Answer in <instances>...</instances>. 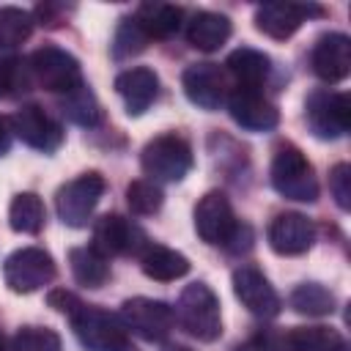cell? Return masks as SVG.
I'll return each mask as SVG.
<instances>
[{
  "label": "cell",
  "mask_w": 351,
  "mask_h": 351,
  "mask_svg": "<svg viewBox=\"0 0 351 351\" xmlns=\"http://www.w3.org/2000/svg\"><path fill=\"white\" fill-rule=\"evenodd\" d=\"M266 239L277 255H302L315 241V225L299 211H282L271 219Z\"/></svg>",
  "instance_id": "e0dca14e"
},
{
  "label": "cell",
  "mask_w": 351,
  "mask_h": 351,
  "mask_svg": "<svg viewBox=\"0 0 351 351\" xmlns=\"http://www.w3.org/2000/svg\"><path fill=\"white\" fill-rule=\"evenodd\" d=\"M126 203L132 208V214L137 217H148V214H156L165 203V195L159 189V184L148 181V178H137L126 186Z\"/></svg>",
  "instance_id": "1f68e13d"
},
{
  "label": "cell",
  "mask_w": 351,
  "mask_h": 351,
  "mask_svg": "<svg viewBox=\"0 0 351 351\" xmlns=\"http://www.w3.org/2000/svg\"><path fill=\"white\" fill-rule=\"evenodd\" d=\"M233 293L236 299L258 318H274L282 310V302L266 274L255 266H239L233 271Z\"/></svg>",
  "instance_id": "9a60e30c"
},
{
  "label": "cell",
  "mask_w": 351,
  "mask_h": 351,
  "mask_svg": "<svg viewBox=\"0 0 351 351\" xmlns=\"http://www.w3.org/2000/svg\"><path fill=\"white\" fill-rule=\"evenodd\" d=\"M0 351H8V348H5V337H3V335H0Z\"/></svg>",
  "instance_id": "74e56055"
},
{
  "label": "cell",
  "mask_w": 351,
  "mask_h": 351,
  "mask_svg": "<svg viewBox=\"0 0 351 351\" xmlns=\"http://www.w3.org/2000/svg\"><path fill=\"white\" fill-rule=\"evenodd\" d=\"M324 16L321 5H299V3H263L255 8V27L269 38L285 41L291 38L304 19Z\"/></svg>",
  "instance_id": "2e32d148"
},
{
  "label": "cell",
  "mask_w": 351,
  "mask_h": 351,
  "mask_svg": "<svg viewBox=\"0 0 351 351\" xmlns=\"http://www.w3.org/2000/svg\"><path fill=\"white\" fill-rule=\"evenodd\" d=\"M33 25H36V16L30 11L16 8V5H3L0 8V49H11L27 41L33 33Z\"/></svg>",
  "instance_id": "f1b7e54d"
},
{
  "label": "cell",
  "mask_w": 351,
  "mask_h": 351,
  "mask_svg": "<svg viewBox=\"0 0 351 351\" xmlns=\"http://www.w3.org/2000/svg\"><path fill=\"white\" fill-rule=\"evenodd\" d=\"M30 74L33 82H38L44 90L52 93H69L82 82V71H80V60L60 49V47H41L30 55Z\"/></svg>",
  "instance_id": "52a82bcc"
},
{
  "label": "cell",
  "mask_w": 351,
  "mask_h": 351,
  "mask_svg": "<svg viewBox=\"0 0 351 351\" xmlns=\"http://www.w3.org/2000/svg\"><path fill=\"white\" fill-rule=\"evenodd\" d=\"M132 19L140 25V30L148 38H170L184 19V11L170 3H140Z\"/></svg>",
  "instance_id": "7402d4cb"
},
{
  "label": "cell",
  "mask_w": 351,
  "mask_h": 351,
  "mask_svg": "<svg viewBox=\"0 0 351 351\" xmlns=\"http://www.w3.org/2000/svg\"><path fill=\"white\" fill-rule=\"evenodd\" d=\"M33 74L30 63L22 58H0V99H14L30 90Z\"/></svg>",
  "instance_id": "f546056e"
},
{
  "label": "cell",
  "mask_w": 351,
  "mask_h": 351,
  "mask_svg": "<svg viewBox=\"0 0 351 351\" xmlns=\"http://www.w3.org/2000/svg\"><path fill=\"white\" fill-rule=\"evenodd\" d=\"M71 274L85 288H101L110 280V258L96 252L93 247H74L69 252Z\"/></svg>",
  "instance_id": "cb8c5ba5"
},
{
  "label": "cell",
  "mask_w": 351,
  "mask_h": 351,
  "mask_svg": "<svg viewBox=\"0 0 351 351\" xmlns=\"http://www.w3.org/2000/svg\"><path fill=\"white\" fill-rule=\"evenodd\" d=\"M69 321H71L74 335L82 343V348H88V351H129L126 326L121 324L118 315L82 302L69 315Z\"/></svg>",
  "instance_id": "3957f363"
},
{
  "label": "cell",
  "mask_w": 351,
  "mask_h": 351,
  "mask_svg": "<svg viewBox=\"0 0 351 351\" xmlns=\"http://www.w3.org/2000/svg\"><path fill=\"white\" fill-rule=\"evenodd\" d=\"M58 269L47 250L41 247H22L11 252L3 263V280L14 293H33L55 280Z\"/></svg>",
  "instance_id": "8992f818"
},
{
  "label": "cell",
  "mask_w": 351,
  "mask_h": 351,
  "mask_svg": "<svg viewBox=\"0 0 351 351\" xmlns=\"http://www.w3.org/2000/svg\"><path fill=\"white\" fill-rule=\"evenodd\" d=\"M47 302H49V307L52 310H58V313H63V315H71L82 302H80V296H74L71 291H66V288H55V291H49V296H47Z\"/></svg>",
  "instance_id": "e575fe53"
},
{
  "label": "cell",
  "mask_w": 351,
  "mask_h": 351,
  "mask_svg": "<svg viewBox=\"0 0 351 351\" xmlns=\"http://www.w3.org/2000/svg\"><path fill=\"white\" fill-rule=\"evenodd\" d=\"M60 110H63V115H66L71 123L85 126V129H90V126H96V123L101 121V107H99L93 90H90L85 82H80L74 90L63 93Z\"/></svg>",
  "instance_id": "484cf974"
},
{
  "label": "cell",
  "mask_w": 351,
  "mask_h": 351,
  "mask_svg": "<svg viewBox=\"0 0 351 351\" xmlns=\"http://www.w3.org/2000/svg\"><path fill=\"white\" fill-rule=\"evenodd\" d=\"M250 247H252V230L247 225H236V230L225 241V250L228 252H247Z\"/></svg>",
  "instance_id": "d590c367"
},
{
  "label": "cell",
  "mask_w": 351,
  "mask_h": 351,
  "mask_svg": "<svg viewBox=\"0 0 351 351\" xmlns=\"http://www.w3.org/2000/svg\"><path fill=\"white\" fill-rule=\"evenodd\" d=\"M230 38V19L214 11H197L186 25V41L200 52H214Z\"/></svg>",
  "instance_id": "ffe728a7"
},
{
  "label": "cell",
  "mask_w": 351,
  "mask_h": 351,
  "mask_svg": "<svg viewBox=\"0 0 351 351\" xmlns=\"http://www.w3.org/2000/svg\"><path fill=\"white\" fill-rule=\"evenodd\" d=\"M44 219H47L44 203L33 192H19L8 206V225L16 233H30L33 236L44 228Z\"/></svg>",
  "instance_id": "4316f807"
},
{
  "label": "cell",
  "mask_w": 351,
  "mask_h": 351,
  "mask_svg": "<svg viewBox=\"0 0 351 351\" xmlns=\"http://www.w3.org/2000/svg\"><path fill=\"white\" fill-rule=\"evenodd\" d=\"M121 324L143 340H165L176 324V313L162 299L134 296L121 304Z\"/></svg>",
  "instance_id": "9c48e42d"
},
{
  "label": "cell",
  "mask_w": 351,
  "mask_h": 351,
  "mask_svg": "<svg viewBox=\"0 0 351 351\" xmlns=\"http://www.w3.org/2000/svg\"><path fill=\"white\" fill-rule=\"evenodd\" d=\"M104 186L107 184H104L101 173H96V170L82 173L74 181L63 184L55 195V208H58L60 222L69 225V228H85L96 203L104 195Z\"/></svg>",
  "instance_id": "5b68a950"
},
{
  "label": "cell",
  "mask_w": 351,
  "mask_h": 351,
  "mask_svg": "<svg viewBox=\"0 0 351 351\" xmlns=\"http://www.w3.org/2000/svg\"><path fill=\"white\" fill-rule=\"evenodd\" d=\"M304 118L318 140H337L351 126V104L346 93L313 90L304 104Z\"/></svg>",
  "instance_id": "ba28073f"
},
{
  "label": "cell",
  "mask_w": 351,
  "mask_h": 351,
  "mask_svg": "<svg viewBox=\"0 0 351 351\" xmlns=\"http://www.w3.org/2000/svg\"><path fill=\"white\" fill-rule=\"evenodd\" d=\"M11 129L25 145H30L36 151H44V154L58 151L60 143H63L60 123L38 104H22L11 118Z\"/></svg>",
  "instance_id": "8fae6325"
},
{
  "label": "cell",
  "mask_w": 351,
  "mask_h": 351,
  "mask_svg": "<svg viewBox=\"0 0 351 351\" xmlns=\"http://www.w3.org/2000/svg\"><path fill=\"white\" fill-rule=\"evenodd\" d=\"M11 134H14L11 121L0 115V156H3V154H8V148H11Z\"/></svg>",
  "instance_id": "8d00e7d4"
},
{
  "label": "cell",
  "mask_w": 351,
  "mask_h": 351,
  "mask_svg": "<svg viewBox=\"0 0 351 351\" xmlns=\"http://www.w3.org/2000/svg\"><path fill=\"white\" fill-rule=\"evenodd\" d=\"M230 118L247 132H271L280 123V110L261 93V88H233L228 93Z\"/></svg>",
  "instance_id": "4fadbf2b"
},
{
  "label": "cell",
  "mask_w": 351,
  "mask_h": 351,
  "mask_svg": "<svg viewBox=\"0 0 351 351\" xmlns=\"http://www.w3.org/2000/svg\"><path fill=\"white\" fill-rule=\"evenodd\" d=\"M148 41H151V38L140 30V25H137L132 16H126V19H121V25L115 27V36H112L110 49H112V58H115V60H129V58L140 55V52L148 47Z\"/></svg>",
  "instance_id": "4dcf8cb0"
},
{
  "label": "cell",
  "mask_w": 351,
  "mask_h": 351,
  "mask_svg": "<svg viewBox=\"0 0 351 351\" xmlns=\"http://www.w3.org/2000/svg\"><path fill=\"white\" fill-rule=\"evenodd\" d=\"M176 318L186 335H192L200 343H214L222 335V315H219V299L206 282H189L176 304Z\"/></svg>",
  "instance_id": "6da1fadb"
},
{
  "label": "cell",
  "mask_w": 351,
  "mask_h": 351,
  "mask_svg": "<svg viewBox=\"0 0 351 351\" xmlns=\"http://www.w3.org/2000/svg\"><path fill=\"white\" fill-rule=\"evenodd\" d=\"M140 266H143L145 277L159 280V282H170V280H178V277L189 274L186 255H181L170 247H159V244L145 247V252L140 255Z\"/></svg>",
  "instance_id": "603a6c76"
},
{
  "label": "cell",
  "mask_w": 351,
  "mask_h": 351,
  "mask_svg": "<svg viewBox=\"0 0 351 351\" xmlns=\"http://www.w3.org/2000/svg\"><path fill=\"white\" fill-rule=\"evenodd\" d=\"M236 217H233V206L228 200L225 192H206L197 206H195V230L206 244H222L230 239V233L236 230Z\"/></svg>",
  "instance_id": "5bb4252c"
},
{
  "label": "cell",
  "mask_w": 351,
  "mask_h": 351,
  "mask_svg": "<svg viewBox=\"0 0 351 351\" xmlns=\"http://www.w3.org/2000/svg\"><path fill=\"white\" fill-rule=\"evenodd\" d=\"M329 192L343 211L351 208V167L346 162H337L329 170Z\"/></svg>",
  "instance_id": "836d02e7"
},
{
  "label": "cell",
  "mask_w": 351,
  "mask_h": 351,
  "mask_svg": "<svg viewBox=\"0 0 351 351\" xmlns=\"http://www.w3.org/2000/svg\"><path fill=\"white\" fill-rule=\"evenodd\" d=\"M11 351H60V335L49 326H22L14 335Z\"/></svg>",
  "instance_id": "d6a6232c"
},
{
  "label": "cell",
  "mask_w": 351,
  "mask_h": 351,
  "mask_svg": "<svg viewBox=\"0 0 351 351\" xmlns=\"http://www.w3.org/2000/svg\"><path fill=\"white\" fill-rule=\"evenodd\" d=\"M271 186L285 197V200H296V203H313L318 197V178L313 165L307 162V156L285 143L277 148L274 159H271V170H269Z\"/></svg>",
  "instance_id": "7a4b0ae2"
},
{
  "label": "cell",
  "mask_w": 351,
  "mask_h": 351,
  "mask_svg": "<svg viewBox=\"0 0 351 351\" xmlns=\"http://www.w3.org/2000/svg\"><path fill=\"white\" fill-rule=\"evenodd\" d=\"M225 66L239 88H261L271 71L269 55H263L261 49H252V47H239L236 52H230Z\"/></svg>",
  "instance_id": "44dd1931"
},
{
  "label": "cell",
  "mask_w": 351,
  "mask_h": 351,
  "mask_svg": "<svg viewBox=\"0 0 351 351\" xmlns=\"http://www.w3.org/2000/svg\"><path fill=\"white\" fill-rule=\"evenodd\" d=\"M291 307L299 315H329L335 313V293L321 282H302L291 293Z\"/></svg>",
  "instance_id": "83f0119b"
},
{
  "label": "cell",
  "mask_w": 351,
  "mask_h": 351,
  "mask_svg": "<svg viewBox=\"0 0 351 351\" xmlns=\"http://www.w3.org/2000/svg\"><path fill=\"white\" fill-rule=\"evenodd\" d=\"M115 90L123 99L129 115H143L159 96V77L154 69L134 66L115 77Z\"/></svg>",
  "instance_id": "d6986e66"
},
{
  "label": "cell",
  "mask_w": 351,
  "mask_h": 351,
  "mask_svg": "<svg viewBox=\"0 0 351 351\" xmlns=\"http://www.w3.org/2000/svg\"><path fill=\"white\" fill-rule=\"evenodd\" d=\"M310 66L324 82L346 80L351 71V38L346 33H324L310 52Z\"/></svg>",
  "instance_id": "ac0fdd59"
},
{
  "label": "cell",
  "mask_w": 351,
  "mask_h": 351,
  "mask_svg": "<svg viewBox=\"0 0 351 351\" xmlns=\"http://www.w3.org/2000/svg\"><path fill=\"white\" fill-rule=\"evenodd\" d=\"M176 351H184V348H176Z\"/></svg>",
  "instance_id": "f35d334b"
},
{
  "label": "cell",
  "mask_w": 351,
  "mask_h": 351,
  "mask_svg": "<svg viewBox=\"0 0 351 351\" xmlns=\"http://www.w3.org/2000/svg\"><path fill=\"white\" fill-rule=\"evenodd\" d=\"M192 145L178 134H159L145 143L140 165L148 176V181H181L192 170Z\"/></svg>",
  "instance_id": "277c9868"
},
{
  "label": "cell",
  "mask_w": 351,
  "mask_h": 351,
  "mask_svg": "<svg viewBox=\"0 0 351 351\" xmlns=\"http://www.w3.org/2000/svg\"><path fill=\"white\" fill-rule=\"evenodd\" d=\"M288 351H346V340L332 326H293L285 335Z\"/></svg>",
  "instance_id": "d4e9b609"
},
{
  "label": "cell",
  "mask_w": 351,
  "mask_h": 351,
  "mask_svg": "<svg viewBox=\"0 0 351 351\" xmlns=\"http://www.w3.org/2000/svg\"><path fill=\"white\" fill-rule=\"evenodd\" d=\"M148 247L145 233L121 214H104L93 225V250L104 258L112 255H143Z\"/></svg>",
  "instance_id": "30bf717a"
},
{
  "label": "cell",
  "mask_w": 351,
  "mask_h": 351,
  "mask_svg": "<svg viewBox=\"0 0 351 351\" xmlns=\"http://www.w3.org/2000/svg\"><path fill=\"white\" fill-rule=\"evenodd\" d=\"M186 99L200 110H219L228 101V77L217 63H192L181 74Z\"/></svg>",
  "instance_id": "7c38bea8"
}]
</instances>
